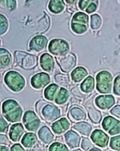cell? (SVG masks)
Returning a JSON list of instances; mask_svg holds the SVG:
<instances>
[{"mask_svg":"<svg viewBox=\"0 0 120 151\" xmlns=\"http://www.w3.org/2000/svg\"><path fill=\"white\" fill-rule=\"evenodd\" d=\"M49 9L52 13H61L64 9V2L62 1H49Z\"/></svg>","mask_w":120,"mask_h":151,"instance_id":"f1b7e54d","label":"cell"},{"mask_svg":"<svg viewBox=\"0 0 120 151\" xmlns=\"http://www.w3.org/2000/svg\"><path fill=\"white\" fill-rule=\"evenodd\" d=\"M81 151V150H80V149H76V150H74V151Z\"/></svg>","mask_w":120,"mask_h":151,"instance_id":"7dc6e473","label":"cell"},{"mask_svg":"<svg viewBox=\"0 0 120 151\" xmlns=\"http://www.w3.org/2000/svg\"><path fill=\"white\" fill-rule=\"evenodd\" d=\"M110 147L113 150L120 151V135L111 138Z\"/></svg>","mask_w":120,"mask_h":151,"instance_id":"d6a6232c","label":"cell"},{"mask_svg":"<svg viewBox=\"0 0 120 151\" xmlns=\"http://www.w3.org/2000/svg\"><path fill=\"white\" fill-rule=\"evenodd\" d=\"M69 114L71 118L76 122L86 120V114L83 108L77 106H74L72 107L69 111Z\"/></svg>","mask_w":120,"mask_h":151,"instance_id":"ffe728a7","label":"cell"},{"mask_svg":"<svg viewBox=\"0 0 120 151\" xmlns=\"http://www.w3.org/2000/svg\"><path fill=\"white\" fill-rule=\"evenodd\" d=\"M46 37L42 35L35 36L30 41L29 49L31 51L39 52L44 50L47 44Z\"/></svg>","mask_w":120,"mask_h":151,"instance_id":"4fadbf2b","label":"cell"},{"mask_svg":"<svg viewBox=\"0 0 120 151\" xmlns=\"http://www.w3.org/2000/svg\"><path fill=\"white\" fill-rule=\"evenodd\" d=\"M69 50V43L61 39H54L50 42L49 50L55 56L62 57L66 55Z\"/></svg>","mask_w":120,"mask_h":151,"instance_id":"52a82bcc","label":"cell"},{"mask_svg":"<svg viewBox=\"0 0 120 151\" xmlns=\"http://www.w3.org/2000/svg\"><path fill=\"white\" fill-rule=\"evenodd\" d=\"M12 57L11 53L7 50L1 49V68L4 69L11 65Z\"/></svg>","mask_w":120,"mask_h":151,"instance_id":"4316f807","label":"cell"},{"mask_svg":"<svg viewBox=\"0 0 120 151\" xmlns=\"http://www.w3.org/2000/svg\"><path fill=\"white\" fill-rule=\"evenodd\" d=\"M89 151H102L101 149H99L98 148L94 147L91 149Z\"/></svg>","mask_w":120,"mask_h":151,"instance_id":"f6af8a7d","label":"cell"},{"mask_svg":"<svg viewBox=\"0 0 120 151\" xmlns=\"http://www.w3.org/2000/svg\"><path fill=\"white\" fill-rule=\"evenodd\" d=\"M88 72L85 68L83 67H77L71 73L72 80L75 83H79L82 81L86 76H88Z\"/></svg>","mask_w":120,"mask_h":151,"instance_id":"44dd1931","label":"cell"},{"mask_svg":"<svg viewBox=\"0 0 120 151\" xmlns=\"http://www.w3.org/2000/svg\"><path fill=\"white\" fill-rule=\"evenodd\" d=\"M94 86L95 81L94 77L89 76L82 82L80 85V88L83 92L89 93L94 91Z\"/></svg>","mask_w":120,"mask_h":151,"instance_id":"484cf974","label":"cell"},{"mask_svg":"<svg viewBox=\"0 0 120 151\" xmlns=\"http://www.w3.org/2000/svg\"><path fill=\"white\" fill-rule=\"evenodd\" d=\"M98 1H91L88 7L87 8L85 12L89 14L95 12L98 7Z\"/></svg>","mask_w":120,"mask_h":151,"instance_id":"d590c367","label":"cell"},{"mask_svg":"<svg viewBox=\"0 0 120 151\" xmlns=\"http://www.w3.org/2000/svg\"><path fill=\"white\" fill-rule=\"evenodd\" d=\"M89 27V17L83 12H77L73 16L71 28L74 33L81 35L86 33Z\"/></svg>","mask_w":120,"mask_h":151,"instance_id":"5b68a950","label":"cell"},{"mask_svg":"<svg viewBox=\"0 0 120 151\" xmlns=\"http://www.w3.org/2000/svg\"><path fill=\"white\" fill-rule=\"evenodd\" d=\"M9 141L8 139L7 138V137L6 136H5V135H2L1 134V144H4L7 145L8 144Z\"/></svg>","mask_w":120,"mask_h":151,"instance_id":"7bdbcfd3","label":"cell"},{"mask_svg":"<svg viewBox=\"0 0 120 151\" xmlns=\"http://www.w3.org/2000/svg\"><path fill=\"white\" fill-rule=\"evenodd\" d=\"M113 92L116 95L120 96V75L116 77L114 79Z\"/></svg>","mask_w":120,"mask_h":151,"instance_id":"e575fe53","label":"cell"},{"mask_svg":"<svg viewBox=\"0 0 120 151\" xmlns=\"http://www.w3.org/2000/svg\"><path fill=\"white\" fill-rule=\"evenodd\" d=\"M71 123L66 118H61L52 124V129L57 135H61L69 129Z\"/></svg>","mask_w":120,"mask_h":151,"instance_id":"9a60e30c","label":"cell"},{"mask_svg":"<svg viewBox=\"0 0 120 151\" xmlns=\"http://www.w3.org/2000/svg\"><path fill=\"white\" fill-rule=\"evenodd\" d=\"M24 132V128L22 123H15L11 126L9 130V138L13 142H19Z\"/></svg>","mask_w":120,"mask_h":151,"instance_id":"e0dca14e","label":"cell"},{"mask_svg":"<svg viewBox=\"0 0 120 151\" xmlns=\"http://www.w3.org/2000/svg\"><path fill=\"white\" fill-rule=\"evenodd\" d=\"M40 64L42 69L46 72L52 73L54 71L55 62L53 58L49 54L46 53L41 56Z\"/></svg>","mask_w":120,"mask_h":151,"instance_id":"2e32d148","label":"cell"},{"mask_svg":"<svg viewBox=\"0 0 120 151\" xmlns=\"http://www.w3.org/2000/svg\"><path fill=\"white\" fill-rule=\"evenodd\" d=\"M31 151H46L45 150H43V149H34V150H32Z\"/></svg>","mask_w":120,"mask_h":151,"instance_id":"bcb514c9","label":"cell"},{"mask_svg":"<svg viewBox=\"0 0 120 151\" xmlns=\"http://www.w3.org/2000/svg\"><path fill=\"white\" fill-rule=\"evenodd\" d=\"M92 146V143L88 138L84 137L82 140L81 147L85 151H87Z\"/></svg>","mask_w":120,"mask_h":151,"instance_id":"8d00e7d4","label":"cell"},{"mask_svg":"<svg viewBox=\"0 0 120 151\" xmlns=\"http://www.w3.org/2000/svg\"><path fill=\"white\" fill-rule=\"evenodd\" d=\"M7 9L9 11H13L16 7V1H7Z\"/></svg>","mask_w":120,"mask_h":151,"instance_id":"60d3db41","label":"cell"},{"mask_svg":"<svg viewBox=\"0 0 120 151\" xmlns=\"http://www.w3.org/2000/svg\"><path fill=\"white\" fill-rule=\"evenodd\" d=\"M69 97V93L68 91H67L66 88L63 87H60L54 99V102L58 105H63L67 102Z\"/></svg>","mask_w":120,"mask_h":151,"instance_id":"83f0119b","label":"cell"},{"mask_svg":"<svg viewBox=\"0 0 120 151\" xmlns=\"http://www.w3.org/2000/svg\"><path fill=\"white\" fill-rule=\"evenodd\" d=\"M23 111L21 106L14 99L5 101L2 105V114L7 121L11 123L19 122Z\"/></svg>","mask_w":120,"mask_h":151,"instance_id":"7a4b0ae2","label":"cell"},{"mask_svg":"<svg viewBox=\"0 0 120 151\" xmlns=\"http://www.w3.org/2000/svg\"><path fill=\"white\" fill-rule=\"evenodd\" d=\"M14 56L16 64L25 70L33 69L38 64V57L24 51H16Z\"/></svg>","mask_w":120,"mask_h":151,"instance_id":"3957f363","label":"cell"},{"mask_svg":"<svg viewBox=\"0 0 120 151\" xmlns=\"http://www.w3.org/2000/svg\"><path fill=\"white\" fill-rule=\"evenodd\" d=\"M110 113L112 114L116 117L117 118L120 119V105H117L112 108L110 111Z\"/></svg>","mask_w":120,"mask_h":151,"instance_id":"f35d334b","label":"cell"},{"mask_svg":"<svg viewBox=\"0 0 120 151\" xmlns=\"http://www.w3.org/2000/svg\"><path fill=\"white\" fill-rule=\"evenodd\" d=\"M49 151H69L66 145L59 142H54L50 145Z\"/></svg>","mask_w":120,"mask_h":151,"instance_id":"1f68e13d","label":"cell"},{"mask_svg":"<svg viewBox=\"0 0 120 151\" xmlns=\"http://www.w3.org/2000/svg\"><path fill=\"white\" fill-rule=\"evenodd\" d=\"M113 76L108 71H102L96 76V88L99 93H110L112 91Z\"/></svg>","mask_w":120,"mask_h":151,"instance_id":"8992f818","label":"cell"},{"mask_svg":"<svg viewBox=\"0 0 120 151\" xmlns=\"http://www.w3.org/2000/svg\"><path fill=\"white\" fill-rule=\"evenodd\" d=\"M65 141L71 149H74L79 146L80 137L73 130H69L64 135Z\"/></svg>","mask_w":120,"mask_h":151,"instance_id":"ac0fdd59","label":"cell"},{"mask_svg":"<svg viewBox=\"0 0 120 151\" xmlns=\"http://www.w3.org/2000/svg\"><path fill=\"white\" fill-rule=\"evenodd\" d=\"M8 29V21L7 18L2 14L1 15V35H2L7 32Z\"/></svg>","mask_w":120,"mask_h":151,"instance_id":"836d02e7","label":"cell"},{"mask_svg":"<svg viewBox=\"0 0 120 151\" xmlns=\"http://www.w3.org/2000/svg\"><path fill=\"white\" fill-rule=\"evenodd\" d=\"M73 128L82 135L86 136H89L92 129L91 125L86 122H77L73 126Z\"/></svg>","mask_w":120,"mask_h":151,"instance_id":"7402d4cb","label":"cell"},{"mask_svg":"<svg viewBox=\"0 0 120 151\" xmlns=\"http://www.w3.org/2000/svg\"><path fill=\"white\" fill-rule=\"evenodd\" d=\"M54 80L57 83L63 87H68L70 83L69 76L61 73L56 75L54 76Z\"/></svg>","mask_w":120,"mask_h":151,"instance_id":"f546056e","label":"cell"},{"mask_svg":"<svg viewBox=\"0 0 120 151\" xmlns=\"http://www.w3.org/2000/svg\"><path fill=\"white\" fill-rule=\"evenodd\" d=\"M91 138L95 144L101 147H106L109 143V136L101 129L94 130L91 136Z\"/></svg>","mask_w":120,"mask_h":151,"instance_id":"5bb4252c","label":"cell"},{"mask_svg":"<svg viewBox=\"0 0 120 151\" xmlns=\"http://www.w3.org/2000/svg\"><path fill=\"white\" fill-rule=\"evenodd\" d=\"M88 116L91 122L96 124H99L102 120L101 113L94 106L87 107Z\"/></svg>","mask_w":120,"mask_h":151,"instance_id":"cb8c5ba5","label":"cell"},{"mask_svg":"<svg viewBox=\"0 0 120 151\" xmlns=\"http://www.w3.org/2000/svg\"><path fill=\"white\" fill-rule=\"evenodd\" d=\"M97 107L102 110H107L115 104L116 100L112 95H105L97 96L95 100Z\"/></svg>","mask_w":120,"mask_h":151,"instance_id":"7c38bea8","label":"cell"},{"mask_svg":"<svg viewBox=\"0 0 120 151\" xmlns=\"http://www.w3.org/2000/svg\"><path fill=\"white\" fill-rule=\"evenodd\" d=\"M102 126L110 135L113 136L120 133V121L112 116L105 117L102 122Z\"/></svg>","mask_w":120,"mask_h":151,"instance_id":"30bf717a","label":"cell"},{"mask_svg":"<svg viewBox=\"0 0 120 151\" xmlns=\"http://www.w3.org/2000/svg\"><path fill=\"white\" fill-rule=\"evenodd\" d=\"M36 110L38 114L47 122H53L61 116V110L57 106L44 100L37 103Z\"/></svg>","mask_w":120,"mask_h":151,"instance_id":"6da1fadb","label":"cell"},{"mask_svg":"<svg viewBox=\"0 0 120 151\" xmlns=\"http://www.w3.org/2000/svg\"><path fill=\"white\" fill-rule=\"evenodd\" d=\"M50 82V77L49 74L41 72L37 73L32 77L31 80V86L36 90L43 88Z\"/></svg>","mask_w":120,"mask_h":151,"instance_id":"8fae6325","label":"cell"},{"mask_svg":"<svg viewBox=\"0 0 120 151\" xmlns=\"http://www.w3.org/2000/svg\"><path fill=\"white\" fill-rule=\"evenodd\" d=\"M1 151H9V149L7 147L1 146Z\"/></svg>","mask_w":120,"mask_h":151,"instance_id":"ee69618b","label":"cell"},{"mask_svg":"<svg viewBox=\"0 0 120 151\" xmlns=\"http://www.w3.org/2000/svg\"><path fill=\"white\" fill-rule=\"evenodd\" d=\"M0 127H1V133H6L8 130V124L7 123L4 119L3 118H1L0 120Z\"/></svg>","mask_w":120,"mask_h":151,"instance_id":"74e56055","label":"cell"},{"mask_svg":"<svg viewBox=\"0 0 120 151\" xmlns=\"http://www.w3.org/2000/svg\"><path fill=\"white\" fill-rule=\"evenodd\" d=\"M11 151H26V150L24 149L23 147L20 145L16 144L11 147Z\"/></svg>","mask_w":120,"mask_h":151,"instance_id":"b9f144b4","label":"cell"},{"mask_svg":"<svg viewBox=\"0 0 120 151\" xmlns=\"http://www.w3.org/2000/svg\"><path fill=\"white\" fill-rule=\"evenodd\" d=\"M102 20L98 14H95L91 16V27L93 30L99 29L101 26Z\"/></svg>","mask_w":120,"mask_h":151,"instance_id":"4dcf8cb0","label":"cell"},{"mask_svg":"<svg viewBox=\"0 0 120 151\" xmlns=\"http://www.w3.org/2000/svg\"><path fill=\"white\" fill-rule=\"evenodd\" d=\"M60 87L56 84H51L45 88L44 96L45 99L50 101H54L56 95Z\"/></svg>","mask_w":120,"mask_h":151,"instance_id":"603a6c76","label":"cell"},{"mask_svg":"<svg viewBox=\"0 0 120 151\" xmlns=\"http://www.w3.org/2000/svg\"><path fill=\"white\" fill-rule=\"evenodd\" d=\"M56 59L61 71L65 73L71 72L76 65V56L71 53L62 57H56Z\"/></svg>","mask_w":120,"mask_h":151,"instance_id":"ba28073f","label":"cell"},{"mask_svg":"<svg viewBox=\"0 0 120 151\" xmlns=\"http://www.w3.org/2000/svg\"><path fill=\"white\" fill-rule=\"evenodd\" d=\"M23 122L27 130L30 132H36L41 124V121L38 116L33 111H27L24 114Z\"/></svg>","mask_w":120,"mask_h":151,"instance_id":"9c48e42d","label":"cell"},{"mask_svg":"<svg viewBox=\"0 0 120 151\" xmlns=\"http://www.w3.org/2000/svg\"><path fill=\"white\" fill-rule=\"evenodd\" d=\"M37 142L38 138L36 134L32 133H27L24 136L21 143L25 147L30 148L34 147Z\"/></svg>","mask_w":120,"mask_h":151,"instance_id":"d4e9b609","label":"cell"},{"mask_svg":"<svg viewBox=\"0 0 120 151\" xmlns=\"http://www.w3.org/2000/svg\"><path fill=\"white\" fill-rule=\"evenodd\" d=\"M5 83L13 92L22 91L26 85V81L23 76L16 71H11L6 73L4 78Z\"/></svg>","mask_w":120,"mask_h":151,"instance_id":"277c9868","label":"cell"},{"mask_svg":"<svg viewBox=\"0 0 120 151\" xmlns=\"http://www.w3.org/2000/svg\"><path fill=\"white\" fill-rule=\"evenodd\" d=\"M91 1H80L79 2V6L80 9L83 11H86L87 6L90 4Z\"/></svg>","mask_w":120,"mask_h":151,"instance_id":"ab89813d","label":"cell"},{"mask_svg":"<svg viewBox=\"0 0 120 151\" xmlns=\"http://www.w3.org/2000/svg\"><path fill=\"white\" fill-rule=\"evenodd\" d=\"M39 139L45 144H49L52 143L54 138V136L47 126H44L38 132Z\"/></svg>","mask_w":120,"mask_h":151,"instance_id":"d6986e66","label":"cell"}]
</instances>
